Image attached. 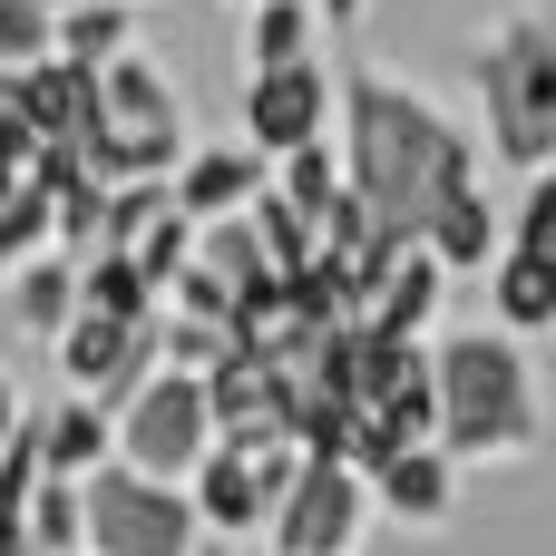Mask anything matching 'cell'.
Returning <instances> with one entry per match:
<instances>
[{
  "instance_id": "6da1fadb",
  "label": "cell",
  "mask_w": 556,
  "mask_h": 556,
  "mask_svg": "<svg viewBox=\"0 0 556 556\" xmlns=\"http://www.w3.org/2000/svg\"><path fill=\"white\" fill-rule=\"evenodd\" d=\"M342 195L391 235V244H410L420 225H430V205L440 195H459V186H479V137L440 108V98H420V88H401V78H381V68H342Z\"/></svg>"
},
{
  "instance_id": "7a4b0ae2",
  "label": "cell",
  "mask_w": 556,
  "mask_h": 556,
  "mask_svg": "<svg viewBox=\"0 0 556 556\" xmlns=\"http://www.w3.org/2000/svg\"><path fill=\"white\" fill-rule=\"evenodd\" d=\"M430 401H440V459H528L538 430H547V401H538V371L508 332H450L430 352Z\"/></svg>"
},
{
  "instance_id": "3957f363",
  "label": "cell",
  "mask_w": 556,
  "mask_h": 556,
  "mask_svg": "<svg viewBox=\"0 0 556 556\" xmlns=\"http://www.w3.org/2000/svg\"><path fill=\"white\" fill-rule=\"evenodd\" d=\"M469 78H479V117H489V156L498 166H556V0L508 10L469 39Z\"/></svg>"
},
{
  "instance_id": "277c9868",
  "label": "cell",
  "mask_w": 556,
  "mask_h": 556,
  "mask_svg": "<svg viewBox=\"0 0 556 556\" xmlns=\"http://www.w3.org/2000/svg\"><path fill=\"white\" fill-rule=\"evenodd\" d=\"M186 156V98L147 68V59H108L98 68V108L78 137V166L98 186H166Z\"/></svg>"
},
{
  "instance_id": "5b68a950",
  "label": "cell",
  "mask_w": 556,
  "mask_h": 556,
  "mask_svg": "<svg viewBox=\"0 0 556 556\" xmlns=\"http://www.w3.org/2000/svg\"><path fill=\"white\" fill-rule=\"evenodd\" d=\"M215 450V410H205V381L195 371H147L117 410H108V459L137 469V479H186L195 459Z\"/></svg>"
},
{
  "instance_id": "8992f818",
  "label": "cell",
  "mask_w": 556,
  "mask_h": 556,
  "mask_svg": "<svg viewBox=\"0 0 556 556\" xmlns=\"http://www.w3.org/2000/svg\"><path fill=\"white\" fill-rule=\"evenodd\" d=\"M195 518L166 479H137V469H88L78 479V556H195Z\"/></svg>"
},
{
  "instance_id": "52a82bcc",
  "label": "cell",
  "mask_w": 556,
  "mask_h": 556,
  "mask_svg": "<svg viewBox=\"0 0 556 556\" xmlns=\"http://www.w3.org/2000/svg\"><path fill=\"white\" fill-rule=\"evenodd\" d=\"M362 479L352 469H332V459H303L293 479H283V498L264 508V538H274V556H352V538H362Z\"/></svg>"
},
{
  "instance_id": "ba28073f",
  "label": "cell",
  "mask_w": 556,
  "mask_h": 556,
  "mask_svg": "<svg viewBox=\"0 0 556 556\" xmlns=\"http://www.w3.org/2000/svg\"><path fill=\"white\" fill-rule=\"evenodd\" d=\"M156 323H166V313H156ZM156 323L68 313V332H59V371H68V391H78V401H98V410H117V401L156 371Z\"/></svg>"
},
{
  "instance_id": "9c48e42d",
  "label": "cell",
  "mask_w": 556,
  "mask_h": 556,
  "mask_svg": "<svg viewBox=\"0 0 556 556\" xmlns=\"http://www.w3.org/2000/svg\"><path fill=\"white\" fill-rule=\"evenodd\" d=\"M323 137H332V78H323V59L244 78V147L254 156H293V147H323Z\"/></svg>"
},
{
  "instance_id": "30bf717a",
  "label": "cell",
  "mask_w": 556,
  "mask_h": 556,
  "mask_svg": "<svg viewBox=\"0 0 556 556\" xmlns=\"http://www.w3.org/2000/svg\"><path fill=\"white\" fill-rule=\"evenodd\" d=\"M176 498H186V518H195V538L215 547V538H244V528H264V479H254V450H205L186 479H176Z\"/></svg>"
},
{
  "instance_id": "8fae6325",
  "label": "cell",
  "mask_w": 556,
  "mask_h": 556,
  "mask_svg": "<svg viewBox=\"0 0 556 556\" xmlns=\"http://www.w3.org/2000/svg\"><path fill=\"white\" fill-rule=\"evenodd\" d=\"M254 195H264V156H254V147H186L176 176H166V205H176L186 225H225V215H244Z\"/></svg>"
},
{
  "instance_id": "7c38bea8",
  "label": "cell",
  "mask_w": 556,
  "mask_h": 556,
  "mask_svg": "<svg viewBox=\"0 0 556 556\" xmlns=\"http://www.w3.org/2000/svg\"><path fill=\"white\" fill-rule=\"evenodd\" d=\"M362 498H381L401 528L430 538V528H450V508H459V469H450L440 450H391V459L362 479Z\"/></svg>"
},
{
  "instance_id": "4fadbf2b",
  "label": "cell",
  "mask_w": 556,
  "mask_h": 556,
  "mask_svg": "<svg viewBox=\"0 0 556 556\" xmlns=\"http://www.w3.org/2000/svg\"><path fill=\"white\" fill-rule=\"evenodd\" d=\"M410 244L440 264V283H450V274H489V254H498V205H489V186L440 195V205H430V225H420Z\"/></svg>"
},
{
  "instance_id": "5bb4252c",
  "label": "cell",
  "mask_w": 556,
  "mask_h": 556,
  "mask_svg": "<svg viewBox=\"0 0 556 556\" xmlns=\"http://www.w3.org/2000/svg\"><path fill=\"white\" fill-rule=\"evenodd\" d=\"M430 313H440V264L420 254V244H401L391 254V274L371 283V303H362V332L371 342H420L430 332Z\"/></svg>"
},
{
  "instance_id": "9a60e30c",
  "label": "cell",
  "mask_w": 556,
  "mask_h": 556,
  "mask_svg": "<svg viewBox=\"0 0 556 556\" xmlns=\"http://www.w3.org/2000/svg\"><path fill=\"white\" fill-rule=\"evenodd\" d=\"M489 313H498V332H508V342H528V332H556V274L498 244V254H489Z\"/></svg>"
},
{
  "instance_id": "2e32d148",
  "label": "cell",
  "mask_w": 556,
  "mask_h": 556,
  "mask_svg": "<svg viewBox=\"0 0 556 556\" xmlns=\"http://www.w3.org/2000/svg\"><path fill=\"white\" fill-rule=\"evenodd\" d=\"M88 469H108V410L98 401L39 410V479H88Z\"/></svg>"
},
{
  "instance_id": "e0dca14e",
  "label": "cell",
  "mask_w": 556,
  "mask_h": 556,
  "mask_svg": "<svg viewBox=\"0 0 556 556\" xmlns=\"http://www.w3.org/2000/svg\"><path fill=\"white\" fill-rule=\"evenodd\" d=\"M10 313H20V332H68V313H78V264L68 254H29L20 274H10Z\"/></svg>"
},
{
  "instance_id": "ac0fdd59",
  "label": "cell",
  "mask_w": 556,
  "mask_h": 556,
  "mask_svg": "<svg viewBox=\"0 0 556 556\" xmlns=\"http://www.w3.org/2000/svg\"><path fill=\"white\" fill-rule=\"evenodd\" d=\"M303 59H313V10L303 0L244 10V78H274V68H303Z\"/></svg>"
},
{
  "instance_id": "d6986e66",
  "label": "cell",
  "mask_w": 556,
  "mask_h": 556,
  "mask_svg": "<svg viewBox=\"0 0 556 556\" xmlns=\"http://www.w3.org/2000/svg\"><path fill=\"white\" fill-rule=\"evenodd\" d=\"M49 39H59V59H78V68H108V59H127L137 10H127V0H88V10H68V20H49Z\"/></svg>"
},
{
  "instance_id": "ffe728a7",
  "label": "cell",
  "mask_w": 556,
  "mask_h": 556,
  "mask_svg": "<svg viewBox=\"0 0 556 556\" xmlns=\"http://www.w3.org/2000/svg\"><path fill=\"white\" fill-rule=\"evenodd\" d=\"M78 313H108V323H156L166 303L137 283L127 254H78Z\"/></svg>"
},
{
  "instance_id": "44dd1931",
  "label": "cell",
  "mask_w": 556,
  "mask_h": 556,
  "mask_svg": "<svg viewBox=\"0 0 556 556\" xmlns=\"http://www.w3.org/2000/svg\"><path fill=\"white\" fill-rule=\"evenodd\" d=\"M264 186H274V195H283V205H293L303 225H323V215H332V195H342L332 137H323V147H293V156H274V176H264Z\"/></svg>"
},
{
  "instance_id": "7402d4cb",
  "label": "cell",
  "mask_w": 556,
  "mask_h": 556,
  "mask_svg": "<svg viewBox=\"0 0 556 556\" xmlns=\"http://www.w3.org/2000/svg\"><path fill=\"white\" fill-rule=\"evenodd\" d=\"M20 547L29 556H78V479H39V489H29Z\"/></svg>"
},
{
  "instance_id": "603a6c76",
  "label": "cell",
  "mask_w": 556,
  "mask_h": 556,
  "mask_svg": "<svg viewBox=\"0 0 556 556\" xmlns=\"http://www.w3.org/2000/svg\"><path fill=\"white\" fill-rule=\"evenodd\" d=\"M498 244L556 274V166H547V176H528V195L508 205V235H498Z\"/></svg>"
},
{
  "instance_id": "cb8c5ba5",
  "label": "cell",
  "mask_w": 556,
  "mask_h": 556,
  "mask_svg": "<svg viewBox=\"0 0 556 556\" xmlns=\"http://www.w3.org/2000/svg\"><path fill=\"white\" fill-rule=\"evenodd\" d=\"M29 254H49V195H39V186L0 195V283H10Z\"/></svg>"
},
{
  "instance_id": "d4e9b609",
  "label": "cell",
  "mask_w": 556,
  "mask_h": 556,
  "mask_svg": "<svg viewBox=\"0 0 556 556\" xmlns=\"http://www.w3.org/2000/svg\"><path fill=\"white\" fill-rule=\"evenodd\" d=\"M39 59H59L49 10L39 0H0V68H39Z\"/></svg>"
},
{
  "instance_id": "484cf974",
  "label": "cell",
  "mask_w": 556,
  "mask_h": 556,
  "mask_svg": "<svg viewBox=\"0 0 556 556\" xmlns=\"http://www.w3.org/2000/svg\"><path fill=\"white\" fill-rule=\"evenodd\" d=\"M303 10H313V20H332V29H352V20H362L371 0H303Z\"/></svg>"
},
{
  "instance_id": "4316f807",
  "label": "cell",
  "mask_w": 556,
  "mask_h": 556,
  "mask_svg": "<svg viewBox=\"0 0 556 556\" xmlns=\"http://www.w3.org/2000/svg\"><path fill=\"white\" fill-rule=\"evenodd\" d=\"M20 410H29V401H20V391L0 381V450H10V430H20Z\"/></svg>"
},
{
  "instance_id": "83f0119b",
  "label": "cell",
  "mask_w": 556,
  "mask_h": 556,
  "mask_svg": "<svg viewBox=\"0 0 556 556\" xmlns=\"http://www.w3.org/2000/svg\"><path fill=\"white\" fill-rule=\"evenodd\" d=\"M39 10H49V20H68V10H88V0H39Z\"/></svg>"
},
{
  "instance_id": "f1b7e54d",
  "label": "cell",
  "mask_w": 556,
  "mask_h": 556,
  "mask_svg": "<svg viewBox=\"0 0 556 556\" xmlns=\"http://www.w3.org/2000/svg\"><path fill=\"white\" fill-rule=\"evenodd\" d=\"M0 556H29V547H20V528H0Z\"/></svg>"
},
{
  "instance_id": "f546056e",
  "label": "cell",
  "mask_w": 556,
  "mask_h": 556,
  "mask_svg": "<svg viewBox=\"0 0 556 556\" xmlns=\"http://www.w3.org/2000/svg\"><path fill=\"white\" fill-rule=\"evenodd\" d=\"M235 10H264V0H235Z\"/></svg>"
},
{
  "instance_id": "4dcf8cb0",
  "label": "cell",
  "mask_w": 556,
  "mask_h": 556,
  "mask_svg": "<svg viewBox=\"0 0 556 556\" xmlns=\"http://www.w3.org/2000/svg\"><path fill=\"white\" fill-rule=\"evenodd\" d=\"M195 556H225V547H195Z\"/></svg>"
}]
</instances>
